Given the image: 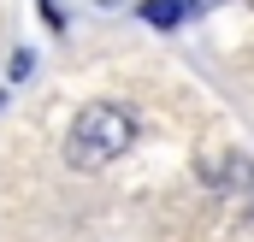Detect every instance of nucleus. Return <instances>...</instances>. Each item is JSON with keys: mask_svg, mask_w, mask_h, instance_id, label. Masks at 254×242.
Here are the masks:
<instances>
[{"mask_svg": "<svg viewBox=\"0 0 254 242\" xmlns=\"http://www.w3.org/2000/svg\"><path fill=\"white\" fill-rule=\"evenodd\" d=\"M190 6H195V0H148V6H142V18L166 30V24H178V18H190Z\"/></svg>", "mask_w": 254, "mask_h": 242, "instance_id": "obj_2", "label": "nucleus"}, {"mask_svg": "<svg viewBox=\"0 0 254 242\" xmlns=\"http://www.w3.org/2000/svg\"><path fill=\"white\" fill-rule=\"evenodd\" d=\"M130 136H136V124H130L125 107H113V101H95V107H83V113H77L71 136H65V154H71V166H83V172H101V166H113V160L130 148Z\"/></svg>", "mask_w": 254, "mask_h": 242, "instance_id": "obj_1", "label": "nucleus"}]
</instances>
